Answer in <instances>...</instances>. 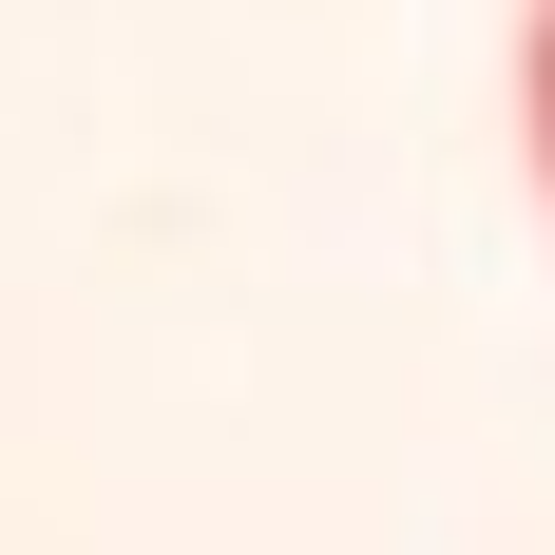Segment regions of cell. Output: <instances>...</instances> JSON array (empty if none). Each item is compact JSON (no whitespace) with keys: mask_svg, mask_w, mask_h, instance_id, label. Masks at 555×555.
I'll return each instance as SVG.
<instances>
[{"mask_svg":"<svg viewBox=\"0 0 555 555\" xmlns=\"http://www.w3.org/2000/svg\"><path fill=\"white\" fill-rule=\"evenodd\" d=\"M517 115H537V192H555V0H537V39H517Z\"/></svg>","mask_w":555,"mask_h":555,"instance_id":"cell-1","label":"cell"}]
</instances>
